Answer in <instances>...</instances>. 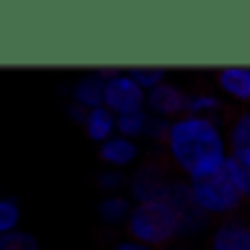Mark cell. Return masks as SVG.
I'll list each match as a JSON object with an SVG mask.
<instances>
[{
  "label": "cell",
  "mask_w": 250,
  "mask_h": 250,
  "mask_svg": "<svg viewBox=\"0 0 250 250\" xmlns=\"http://www.w3.org/2000/svg\"><path fill=\"white\" fill-rule=\"evenodd\" d=\"M0 250H38V242L29 233H3Z\"/></svg>",
  "instance_id": "obj_12"
},
{
  "label": "cell",
  "mask_w": 250,
  "mask_h": 250,
  "mask_svg": "<svg viewBox=\"0 0 250 250\" xmlns=\"http://www.w3.org/2000/svg\"><path fill=\"white\" fill-rule=\"evenodd\" d=\"M123 184V178L117 175V172H105V175H99V187L102 189H117Z\"/></svg>",
  "instance_id": "obj_18"
},
{
  "label": "cell",
  "mask_w": 250,
  "mask_h": 250,
  "mask_svg": "<svg viewBox=\"0 0 250 250\" xmlns=\"http://www.w3.org/2000/svg\"><path fill=\"white\" fill-rule=\"evenodd\" d=\"M166 154L192 181L212 178L224 163V140L209 117H181L166 131Z\"/></svg>",
  "instance_id": "obj_1"
},
{
  "label": "cell",
  "mask_w": 250,
  "mask_h": 250,
  "mask_svg": "<svg viewBox=\"0 0 250 250\" xmlns=\"http://www.w3.org/2000/svg\"><path fill=\"white\" fill-rule=\"evenodd\" d=\"M250 151V111L236 114L230 123V154Z\"/></svg>",
  "instance_id": "obj_11"
},
{
  "label": "cell",
  "mask_w": 250,
  "mask_h": 250,
  "mask_svg": "<svg viewBox=\"0 0 250 250\" xmlns=\"http://www.w3.org/2000/svg\"><path fill=\"white\" fill-rule=\"evenodd\" d=\"M218 108L221 105H218L215 96H192V99H187L189 117H198V111H218Z\"/></svg>",
  "instance_id": "obj_17"
},
{
  "label": "cell",
  "mask_w": 250,
  "mask_h": 250,
  "mask_svg": "<svg viewBox=\"0 0 250 250\" xmlns=\"http://www.w3.org/2000/svg\"><path fill=\"white\" fill-rule=\"evenodd\" d=\"M218 84L239 102H250V67H224L218 70Z\"/></svg>",
  "instance_id": "obj_7"
},
{
  "label": "cell",
  "mask_w": 250,
  "mask_h": 250,
  "mask_svg": "<svg viewBox=\"0 0 250 250\" xmlns=\"http://www.w3.org/2000/svg\"><path fill=\"white\" fill-rule=\"evenodd\" d=\"M117 125H120V131L125 134V140L128 137H137V134H143L146 131V117L137 111V114H123L120 120H117Z\"/></svg>",
  "instance_id": "obj_15"
},
{
  "label": "cell",
  "mask_w": 250,
  "mask_h": 250,
  "mask_svg": "<svg viewBox=\"0 0 250 250\" xmlns=\"http://www.w3.org/2000/svg\"><path fill=\"white\" fill-rule=\"evenodd\" d=\"M125 230L134 239V245L166 248L181 236L184 218H181V209L172 207L169 201H146L128 212Z\"/></svg>",
  "instance_id": "obj_3"
},
{
  "label": "cell",
  "mask_w": 250,
  "mask_h": 250,
  "mask_svg": "<svg viewBox=\"0 0 250 250\" xmlns=\"http://www.w3.org/2000/svg\"><path fill=\"white\" fill-rule=\"evenodd\" d=\"M209 250H250V218L245 207L215 227Z\"/></svg>",
  "instance_id": "obj_5"
},
{
  "label": "cell",
  "mask_w": 250,
  "mask_h": 250,
  "mask_svg": "<svg viewBox=\"0 0 250 250\" xmlns=\"http://www.w3.org/2000/svg\"><path fill=\"white\" fill-rule=\"evenodd\" d=\"M102 102L108 105V111L114 114H137L140 105H143V90L134 79L128 76H114L105 82V93H102Z\"/></svg>",
  "instance_id": "obj_4"
},
{
  "label": "cell",
  "mask_w": 250,
  "mask_h": 250,
  "mask_svg": "<svg viewBox=\"0 0 250 250\" xmlns=\"http://www.w3.org/2000/svg\"><path fill=\"white\" fill-rule=\"evenodd\" d=\"M131 79L140 87H157L160 79H163V67H134L131 70Z\"/></svg>",
  "instance_id": "obj_13"
},
{
  "label": "cell",
  "mask_w": 250,
  "mask_h": 250,
  "mask_svg": "<svg viewBox=\"0 0 250 250\" xmlns=\"http://www.w3.org/2000/svg\"><path fill=\"white\" fill-rule=\"evenodd\" d=\"M99 212H102V218H105L108 224H117L125 212H128V204H125L123 198H108V201L99 204Z\"/></svg>",
  "instance_id": "obj_14"
},
{
  "label": "cell",
  "mask_w": 250,
  "mask_h": 250,
  "mask_svg": "<svg viewBox=\"0 0 250 250\" xmlns=\"http://www.w3.org/2000/svg\"><path fill=\"white\" fill-rule=\"evenodd\" d=\"M245 204H250V169H245Z\"/></svg>",
  "instance_id": "obj_20"
},
{
  "label": "cell",
  "mask_w": 250,
  "mask_h": 250,
  "mask_svg": "<svg viewBox=\"0 0 250 250\" xmlns=\"http://www.w3.org/2000/svg\"><path fill=\"white\" fill-rule=\"evenodd\" d=\"M102 93H105V82H102L99 76H87V79H82V82L76 84V105L93 111V108H99Z\"/></svg>",
  "instance_id": "obj_9"
},
{
  "label": "cell",
  "mask_w": 250,
  "mask_h": 250,
  "mask_svg": "<svg viewBox=\"0 0 250 250\" xmlns=\"http://www.w3.org/2000/svg\"><path fill=\"white\" fill-rule=\"evenodd\" d=\"M99 157L105 163H111V166H128V163L137 160V146L131 140H125V137H111V140L102 143Z\"/></svg>",
  "instance_id": "obj_8"
},
{
  "label": "cell",
  "mask_w": 250,
  "mask_h": 250,
  "mask_svg": "<svg viewBox=\"0 0 250 250\" xmlns=\"http://www.w3.org/2000/svg\"><path fill=\"white\" fill-rule=\"evenodd\" d=\"M114 250H148V248H143V245H134V242H128V245H120V248H114Z\"/></svg>",
  "instance_id": "obj_21"
},
{
  "label": "cell",
  "mask_w": 250,
  "mask_h": 250,
  "mask_svg": "<svg viewBox=\"0 0 250 250\" xmlns=\"http://www.w3.org/2000/svg\"><path fill=\"white\" fill-rule=\"evenodd\" d=\"M148 105H151V111H157L163 117H175V114L187 111V96L172 84H157L148 93Z\"/></svg>",
  "instance_id": "obj_6"
},
{
  "label": "cell",
  "mask_w": 250,
  "mask_h": 250,
  "mask_svg": "<svg viewBox=\"0 0 250 250\" xmlns=\"http://www.w3.org/2000/svg\"><path fill=\"white\" fill-rule=\"evenodd\" d=\"M84 128H87L90 140L105 143V140H111V131H114V114L108 108H93V111H87Z\"/></svg>",
  "instance_id": "obj_10"
},
{
  "label": "cell",
  "mask_w": 250,
  "mask_h": 250,
  "mask_svg": "<svg viewBox=\"0 0 250 250\" xmlns=\"http://www.w3.org/2000/svg\"><path fill=\"white\" fill-rule=\"evenodd\" d=\"M189 201L204 215H233L245 207V169L239 160L224 157L221 169L207 181L189 184Z\"/></svg>",
  "instance_id": "obj_2"
},
{
  "label": "cell",
  "mask_w": 250,
  "mask_h": 250,
  "mask_svg": "<svg viewBox=\"0 0 250 250\" xmlns=\"http://www.w3.org/2000/svg\"><path fill=\"white\" fill-rule=\"evenodd\" d=\"M21 212H18V204L15 201H0V236L3 233H12V227L18 224Z\"/></svg>",
  "instance_id": "obj_16"
},
{
  "label": "cell",
  "mask_w": 250,
  "mask_h": 250,
  "mask_svg": "<svg viewBox=\"0 0 250 250\" xmlns=\"http://www.w3.org/2000/svg\"><path fill=\"white\" fill-rule=\"evenodd\" d=\"M70 117H73L76 123H84V120H87V108H82V105H70Z\"/></svg>",
  "instance_id": "obj_19"
}]
</instances>
